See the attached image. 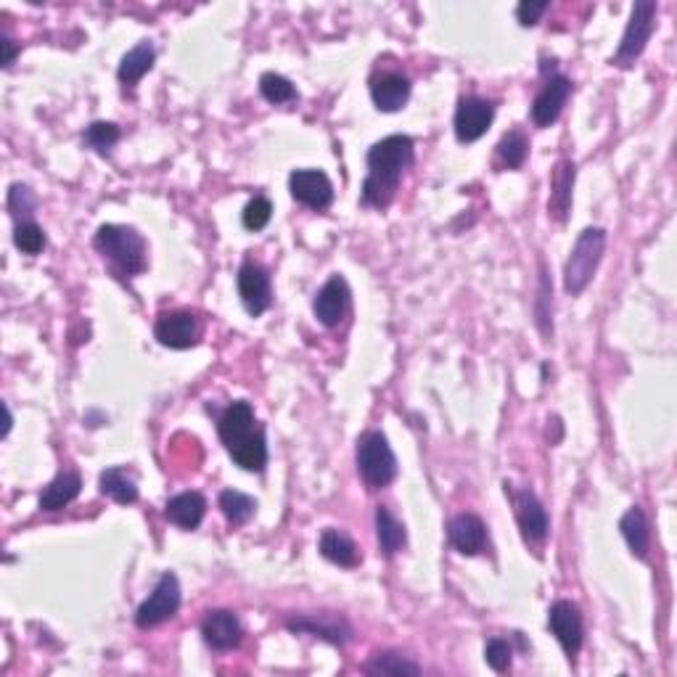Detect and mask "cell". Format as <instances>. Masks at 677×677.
Listing matches in <instances>:
<instances>
[{
  "mask_svg": "<svg viewBox=\"0 0 677 677\" xmlns=\"http://www.w3.org/2000/svg\"><path fill=\"white\" fill-rule=\"evenodd\" d=\"M529 154V141L527 135L521 133V130H511L500 138L498 143V159L503 162L506 170H519L521 164L527 162Z\"/></svg>",
  "mask_w": 677,
  "mask_h": 677,
  "instance_id": "f546056e",
  "label": "cell"
},
{
  "mask_svg": "<svg viewBox=\"0 0 677 677\" xmlns=\"http://www.w3.org/2000/svg\"><path fill=\"white\" fill-rule=\"evenodd\" d=\"M447 537L461 556H479L487 548V527L477 514L455 516L447 527Z\"/></svg>",
  "mask_w": 677,
  "mask_h": 677,
  "instance_id": "e0dca14e",
  "label": "cell"
},
{
  "mask_svg": "<svg viewBox=\"0 0 677 677\" xmlns=\"http://www.w3.org/2000/svg\"><path fill=\"white\" fill-rule=\"evenodd\" d=\"M506 492L511 495V500H514L521 537H524L529 545L543 543L545 537H548V529H551L543 503L537 500V495L532 490H514L511 484H506Z\"/></svg>",
  "mask_w": 677,
  "mask_h": 677,
  "instance_id": "9c48e42d",
  "label": "cell"
},
{
  "mask_svg": "<svg viewBox=\"0 0 677 677\" xmlns=\"http://www.w3.org/2000/svg\"><path fill=\"white\" fill-rule=\"evenodd\" d=\"M548 627H551V633L556 635V640L564 648V654L569 656V662H574V656L580 654L582 638H585V627H582V614L577 609V603H553L548 609Z\"/></svg>",
  "mask_w": 677,
  "mask_h": 677,
  "instance_id": "8fae6325",
  "label": "cell"
},
{
  "mask_svg": "<svg viewBox=\"0 0 677 677\" xmlns=\"http://www.w3.org/2000/svg\"><path fill=\"white\" fill-rule=\"evenodd\" d=\"M80 490H82L80 474H77V471H61L59 477L53 479V482L43 490V495H40V511L53 514V511L67 508L69 503L80 495Z\"/></svg>",
  "mask_w": 677,
  "mask_h": 677,
  "instance_id": "7402d4cb",
  "label": "cell"
},
{
  "mask_svg": "<svg viewBox=\"0 0 677 677\" xmlns=\"http://www.w3.org/2000/svg\"><path fill=\"white\" fill-rule=\"evenodd\" d=\"M220 511L231 524H246L257 511V500L239 490H223L220 492Z\"/></svg>",
  "mask_w": 677,
  "mask_h": 677,
  "instance_id": "f1b7e54d",
  "label": "cell"
},
{
  "mask_svg": "<svg viewBox=\"0 0 677 677\" xmlns=\"http://www.w3.org/2000/svg\"><path fill=\"white\" fill-rule=\"evenodd\" d=\"M96 249L112 262L114 270L122 276H141L149 265V249L146 241L135 228L127 225H101L93 239Z\"/></svg>",
  "mask_w": 677,
  "mask_h": 677,
  "instance_id": "3957f363",
  "label": "cell"
},
{
  "mask_svg": "<svg viewBox=\"0 0 677 677\" xmlns=\"http://www.w3.org/2000/svg\"><path fill=\"white\" fill-rule=\"evenodd\" d=\"M553 286L551 281H548V276H545V268H543V278H540V291H537V326H540V331H543V336H551L553 334V320H551V310H553Z\"/></svg>",
  "mask_w": 677,
  "mask_h": 677,
  "instance_id": "e575fe53",
  "label": "cell"
},
{
  "mask_svg": "<svg viewBox=\"0 0 677 677\" xmlns=\"http://www.w3.org/2000/svg\"><path fill=\"white\" fill-rule=\"evenodd\" d=\"M291 196L310 209H326L334 201V186L326 172L320 170H294L289 178Z\"/></svg>",
  "mask_w": 677,
  "mask_h": 677,
  "instance_id": "9a60e30c",
  "label": "cell"
},
{
  "mask_svg": "<svg viewBox=\"0 0 677 677\" xmlns=\"http://www.w3.org/2000/svg\"><path fill=\"white\" fill-rule=\"evenodd\" d=\"M3 69H8L11 67V64H14V59H16V51H19V48H16V43L11 38H3Z\"/></svg>",
  "mask_w": 677,
  "mask_h": 677,
  "instance_id": "f35d334b",
  "label": "cell"
},
{
  "mask_svg": "<svg viewBox=\"0 0 677 677\" xmlns=\"http://www.w3.org/2000/svg\"><path fill=\"white\" fill-rule=\"evenodd\" d=\"M577 170H574L572 159H561L553 170L551 180V199H548V215L556 223H566V217L572 212V188Z\"/></svg>",
  "mask_w": 677,
  "mask_h": 677,
  "instance_id": "ffe728a7",
  "label": "cell"
},
{
  "mask_svg": "<svg viewBox=\"0 0 677 677\" xmlns=\"http://www.w3.org/2000/svg\"><path fill=\"white\" fill-rule=\"evenodd\" d=\"M8 212L14 217L16 223H27L30 215L35 212V196L27 186L22 183H14L11 191H8Z\"/></svg>",
  "mask_w": 677,
  "mask_h": 677,
  "instance_id": "836d02e7",
  "label": "cell"
},
{
  "mask_svg": "<svg viewBox=\"0 0 677 677\" xmlns=\"http://www.w3.org/2000/svg\"><path fill=\"white\" fill-rule=\"evenodd\" d=\"M270 217H273V204H270V199H265V196H254V199L244 207L241 220H244V228H249V231H262V228L270 223Z\"/></svg>",
  "mask_w": 677,
  "mask_h": 677,
  "instance_id": "d590c367",
  "label": "cell"
},
{
  "mask_svg": "<svg viewBox=\"0 0 677 677\" xmlns=\"http://www.w3.org/2000/svg\"><path fill=\"white\" fill-rule=\"evenodd\" d=\"M413 164V138L410 135H389L373 143L368 151V178L363 183L365 207L387 209L397 196L400 180Z\"/></svg>",
  "mask_w": 677,
  "mask_h": 677,
  "instance_id": "6da1fadb",
  "label": "cell"
},
{
  "mask_svg": "<svg viewBox=\"0 0 677 677\" xmlns=\"http://www.w3.org/2000/svg\"><path fill=\"white\" fill-rule=\"evenodd\" d=\"M315 318L326 328H336L350 310V286L342 276L328 278L313 299Z\"/></svg>",
  "mask_w": 677,
  "mask_h": 677,
  "instance_id": "5bb4252c",
  "label": "cell"
},
{
  "mask_svg": "<svg viewBox=\"0 0 677 677\" xmlns=\"http://www.w3.org/2000/svg\"><path fill=\"white\" fill-rule=\"evenodd\" d=\"M545 11H548V3H545V0H540V3L524 0V3H519V8H516V19H519L521 27H535Z\"/></svg>",
  "mask_w": 677,
  "mask_h": 677,
  "instance_id": "74e56055",
  "label": "cell"
},
{
  "mask_svg": "<svg viewBox=\"0 0 677 677\" xmlns=\"http://www.w3.org/2000/svg\"><path fill=\"white\" fill-rule=\"evenodd\" d=\"M260 93L270 104H291L299 98L294 82L286 80L283 75H276V72H265L260 77Z\"/></svg>",
  "mask_w": 677,
  "mask_h": 677,
  "instance_id": "4dcf8cb0",
  "label": "cell"
},
{
  "mask_svg": "<svg viewBox=\"0 0 677 677\" xmlns=\"http://www.w3.org/2000/svg\"><path fill=\"white\" fill-rule=\"evenodd\" d=\"M495 120V104L479 96H463L455 109V138L461 143L479 141Z\"/></svg>",
  "mask_w": 677,
  "mask_h": 677,
  "instance_id": "ba28073f",
  "label": "cell"
},
{
  "mask_svg": "<svg viewBox=\"0 0 677 677\" xmlns=\"http://www.w3.org/2000/svg\"><path fill=\"white\" fill-rule=\"evenodd\" d=\"M204 514H207V500L201 492H180L164 508V516L180 529H196Z\"/></svg>",
  "mask_w": 677,
  "mask_h": 677,
  "instance_id": "44dd1931",
  "label": "cell"
},
{
  "mask_svg": "<svg viewBox=\"0 0 677 677\" xmlns=\"http://www.w3.org/2000/svg\"><path fill=\"white\" fill-rule=\"evenodd\" d=\"M484 659L495 672H506L511 662H514V648H511L506 638H492L484 646Z\"/></svg>",
  "mask_w": 677,
  "mask_h": 677,
  "instance_id": "8d00e7d4",
  "label": "cell"
},
{
  "mask_svg": "<svg viewBox=\"0 0 677 677\" xmlns=\"http://www.w3.org/2000/svg\"><path fill=\"white\" fill-rule=\"evenodd\" d=\"M14 244L22 249L24 254H30V257H35V254H40L45 249V233L43 228H40L38 223H32V220H27V223H16L14 228Z\"/></svg>",
  "mask_w": 677,
  "mask_h": 677,
  "instance_id": "d6a6232c",
  "label": "cell"
},
{
  "mask_svg": "<svg viewBox=\"0 0 677 677\" xmlns=\"http://www.w3.org/2000/svg\"><path fill=\"white\" fill-rule=\"evenodd\" d=\"M371 98L379 112H400L410 98V80L400 72H381L371 77Z\"/></svg>",
  "mask_w": 677,
  "mask_h": 677,
  "instance_id": "ac0fdd59",
  "label": "cell"
},
{
  "mask_svg": "<svg viewBox=\"0 0 677 677\" xmlns=\"http://www.w3.org/2000/svg\"><path fill=\"white\" fill-rule=\"evenodd\" d=\"M154 59H157V51L149 40H143V43L135 45L133 51H127L120 61V69H117L122 85H135L143 75H149Z\"/></svg>",
  "mask_w": 677,
  "mask_h": 677,
  "instance_id": "d4e9b609",
  "label": "cell"
},
{
  "mask_svg": "<svg viewBox=\"0 0 677 677\" xmlns=\"http://www.w3.org/2000/svg\"><path fill=\"white\" fill-rule=\"evenodd\" d=\"M180 609V582L172 572H164L159 577L157 588L151 590V596L135 611V625L141 630L159 627L162 622L172 619Z\"/></svg>",
  "mask_w": 677,
  "mask_h": 677,
  "instance_id": "52a82bcc",
  "label": "cell"
},
{
  "mask_svg": "<svg viewBox=\"0 0 677 677\" xmlns=\"http://www.w3.org/2000/svg\"><path fill=\"white\" fill-rule=\"evenodd\" d=\"M106 421H109V418L101 416V413H96V410H88V413H85V424H88L90 429H96V426L106 424Z\"/></svg>",
  "mask_w": 677,
  "mask_h": 677,
  "instance_id": "ab89813d",
  "label": "cell"
},
{
  "mask_svg": "<svg viewBox=\"0 0 677 677\" xmlns=\"http://www.w3.org/2000/svg\"><path fill=\"white\" fill-rule=\"evenodd\" d=\"M82 141L88 143L90 149L106 157L114 149V143L120 141V127L114 125V122H93V125L85 127Z\"/></svg>",
  "mask_w": 677,
  "mask_h": 677,
  "instance_id": "1f68e13d",
  "label": "cell"
},
{
  "mask_svg": "<svg viewBox=\"0 0 677 677\" xmlns=\"http://www.w3.org/2000/svg\"><path fill=\"white\" fill-rule=\"evenodd\" d=\"M603 252H606V231L603 228H585L577 236L572 252H569V260L564 265V289L572 297L588 289L598 265H601Z\"/></svg>",
  "mask_w": 677,
  "mask_h": 677,
  "instance_id": "277c9868",
  "label": "cell"
},
{
  "mask_svg": "<svg viewBox=\"0 0 677 677\" xmlns=\"http://www.w3.org/2000/svg\"><path fill=\"white\" fill-rule=\"evenodd\" d=\"M217 432H220L225 450L236 461V466H241L244 471L265 469V463H268V442H265V432L257 424L249 402H231L223 416H220V421H217Z\"/></svg>",
  "mask_w": 677,
  "mask_h": 677,
  "instance_id": "7a4b0ae2",
  "label": "cell"
},
{
  "mask_svg": "<svg viewBox=\"0 0 677 677\" xmlns=\"http://www.w3.org/2000/svg\"><path fill=\"white\" fill-rule=\"evenodd\" d=\"M654 27H656L654 0H640V3H635L625 35H622V43H619L617 48V56H614V64L622 69L633 67L635 59L646 51L648 40L654 35Z\"/></svg>",
  "mask_w": 677,
  "mask_h": 677,
  "instance_id": "8992f818",
  "label": "cell"
},
{
  "mask_svg": "<svg viewBox=\"0 0 677 677\" xmlns=\"http://www.w3.org/2000/svg\"><path fill=\"white\" fill-rule=\"evenodd\" d=\"M154 336L162 347L170 350H188L199 342L201 326L194 313L188 310H172V313H162L154 323Z\"/></svg>",
  "mask_w": 677,
  "mask_h": 677,
  "instance_id": "7c38bea8",
  "label": "cell"
},
{
  "mask_svg": "<svg viewBox=\"0 0 677 677\" xmlns=\"http://www.w3.org/2000/svg\"><path fill=\"white\" fill-rule=\"evenodd\" d=\"M320 556L328 558L331 564L344 566V569H355L360 564V551L350 535H344L339 529H326L320 535Z\"/></svg>",
  "mask_w": 677,
  "mask_h": 677,
  "instance_id": "603a6c76",
  "label": "cell"
},
{
  "mask_svg": "<svg viewBox=\"0 0 677 677\" xmlns=\"http://www.w3.org/2000/svg\"><path fill=\"white\" fill-rule=\"evenodd\" d=\"M201 635H204V643L215 651H231L241 643L244 638V627H241V619L228 609H215L207 611V617L201 622Z\"/></svg>",
  "mask_w": 677,
  "mask_h": 677,
  "instance_id": "2e32d148",
  "label": "cell"
},
{
  "mask_svg": "<svg viewBox=\"0 0 677 677\" xmlns=\"http://www.w3.org/2000/svg\"><path fill=\"white\" fill-rule=\"evenodd\" d=\"M365 675H381V677H413L421 675V667L410 662L408 656L397 654V651H381L363 664Z\"/></svg>",
  "mask_w": 677,
  "mask_h": 677,
  "instance_id": "4316f807",
  "label": "cell"
},
{
  "mask_svg": "<svg viewBox=\"0 0 677 677\" xmlns=\"http://www.w3.org/2000/svg\"><path fill=\"white\" fill-rule=\"evenodd\" d=\"M572 96V80L564 75H545L543 88L532 101V122L537 127H551L561 117L566 101Z\"/></svg>",
  "mask_w": 677,
  "mask_h": 677,
  "instance_id": "4fadbf2b",
  "label": "cell"
},
{
  "mask_svg": "<svg viewBox=\"0 0 677 677\" xmlns=\"http://www.w3.org/2000/svg\"><path fill=\"white\" fill-rule=\"evenodd\" d=\"M358 471L371 490H384L395 482L397 458L381 432H365L358 439Z\"/></svg>",
  "mask_w": 677,
  "mask_h": 677,
  "instance_id": "5b68a950",
  "label": "cell"
},
{
  "mask_svg": "<svg viewBox=\"0 0 677 677\" xmlns=\"http://www.w3.org/2000/svg\"><path fill=\"white\" fill-rule=\"evenodd\" d=\"M376 535H379V545L381 551H384V556H395V553H400L402 548H405V543H408L405 524L384 506L376 508Z\"/></svg>",
  "mask_w": 677,
  "mask_h": 677,
  "instance_id": "484cf974",
  "label": "cell"
},
{
  "mask_svg": "<svg viewBox=\"0 0 677 677\" xmlns=\"http://www.w3.org/2000/svg\"><path fill=\"white\" fill-rule=\"evenodd\" d=\"M619 529H622V537H625L627 545H630L633 556L646 558L648 545H651V532H648L646 514H643L638 506L630 508V511L622 516V521H619Z\"/></svg>",
  "mask_w": 677,
  "mask_h": 677,
  "instance_id": "83f0119b",
  "label": "cell"
},
{
  "mask_svg": "<svg viewBox=\"0 0 677 677\" xmlns=\"http://www.w3.org/2000/svg\"><path fill=\"white\" fill-rule=\"evenodd\" d=\"M98 487H101V492H104L106 498H112L114 503H120V506H130V503L138 500V482H135L133 471L122 469V466L101 471Z\"/></svg>",
  "mask_w": 677,
  "mask_h": 677,
  "instance_id": "cb8c5ba5",
  "label": "cell"
},
{
  "mask_svg": "<svg viewBox=\"0 0 677 677\" xmlns=\"http://www.w3.org/2000/svg\"><path fill=\"white\" fill-rule=\"evenodd\" d=\"M291 633H307L323 638L334 646H344L352 640V627L342 617H291L286 619Z\"/></svg>",
  "mask_w": 677,
  "mask_h": 677,
  "instance_id": "d6986e66",
  "label": "cell"
},
{
  "mask_svg": "<svg viewBox=\"0 0 677 677\" xmlns=\"http://www.w3.org/2000/svg\"><path fill=\"white\" fill-rule=\"evenodd\" d=\"M239 297L241 305L252 318H260L273 302V286H270V273L262 268L260 262H244L239 270Z\"/></svg>",
  "mask_w": 677,
  "mask_h": 677,
  "instance_id": "30bf717a",
  "label": "cell"
}]
</instances>
